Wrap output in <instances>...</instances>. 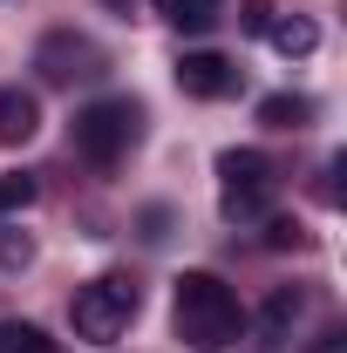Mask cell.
Segmentation results:
<instances>
[{"label":"cell","mask_w":347,"mask_h":353,"mask_svg":"<svg viewBox=\"0 0 347 353\" xmlns=\"http://www.w3.org/2000/svg\"><path fill=\"white\" fill-rule=\"evenodd\" d=\"M28 259H35V245H28V238H14V231H0V265H7V272H21Z\"/></svg>","instance_id":"14"},{"label":"cell","mask_w":347,"mask_h":353,"mask_svg":"<svg viewBox=\"0 0 347 353\" xmlns=\"http://www.w3.org/2000/svg\"><path fill=\"white\" fill-rule=\"evenodd\" d=\"M272 197H279V170L259 150H225L218 157V204H225V218H265Z\"/></svg>","instance_id":"3"},{"label":"cell","mask_w":347,"mask_h":353,"mask_svg":"<svg viewBox=\"0 0 347 353\" xmlns=\"http://www.w3.org/2000/svg\"><path fill=\"white\" fill-rule=\"evenodd\" d=\"M293 319H300V292H293V285H279V292H272V299H265V312H259V326H265V340H279V333H286V326H293Z\"/></svg>","instance_id":"12"},{"label":"cell","mask_w":347,"mask_h":353,"mask_svg":"<svg viewBox=\"0 0 347 353\" xmlns=\"http://www.w3.org/2000/svg\"><path fill=\"white\" fill-rule=\"evenodd\" d=\"M306 116H313L306 95H265V102H259V123H265V130H300Z\"/></svg>","instance_id":"10"},{"label":"cell","mask_w":347,"mask_h":353,"mask_svg":"<svg viewBox=\"0 0 347 353\" xmlns=\"http://www.w3.org/2000/svg\"><path fill=\"white\" fill-rule=\"evenodd\" d=\"M0 353H62V340H48L41 326L14 319V326H0Z\"/></svg>","instance_id":"11"},{"label":"cell","mask_w":347,"mask_h":353,"mask_svg":"<svg viewBox=\"0 0 347 353\" xmlns=\"http://www.w3.org/2000/svg\"><path fill=\"white\" fill-rule=\"evenodd\" d=\"M41 130V102L28 88H0V143H28Z\"/></svg>","instance_id":"7"},{"label":"cell","mask_w":347,"mask_h":353,"mask_svg":"<svg viewBox=\"0 0 347 353\" xmlns=\"http://www.w3.org/2000/svg\"><path fill=\"white\" fill-rule=\"evenodd\" d=\"M265 34H272V48H279V54H293V61L320 48V28H313V21H300V14H293V21H272Z\"/></svg>","instance_id":"9"},{"label":"cell","mask_w":347,"mask_h":353,"mask_svg":"<svg viewBox=\"0 0 347 353\" xmlns=\"http://www.w3.org/2000/svg\"><path fill=\"white\" fill-rule=\"evenodd\" d=\"M157 14L171 28H184V34H205L218 14H225V0H157Z\"/></svg>","instance_id":"8"},{"label":"cell","mask_w":347,"mask_h":353,"mask_svg":"<svg viewBox=\"0 0 347 353\" xmlns=\"http://www.w3.org/2000/svg\"><path fill=\"white\" fill-rule=\"evenodd\" d=\"M265 245H272V252H286V245H300V224L272 218V224H265Z\"/></svg>","instance_id":"15"},{"label":"cell","mask_w":347,"mask_h":353,"mask_svg":"<svg viewBox=\"0 0 347 353\" xmlns=\"http://www.w3.org/2000/svg\"><path fill=\"white\" fill-rule=\"evenodd\" d=\"M95 61H102V54H95L88 41H75V34H55V41L41 48V75H48V82H75V75H95Z\"/></svg>","instance_id":"6"},{"label":"cell","mask_w":347,"mask_h":353,"mask_svg":"<svg viewBox=\"0 0 347 353\" xmlns=\"http://www.w3.org/2000/svg\"><path fill=\"white\" fill-rule=\"evenodd\" d=\"M136 130H143V109H136L130 95H109V102H88L82 116H75V150H82L88 163L109 170V163L136 143Z\"/></svg>","instance_id":"4"},{"label":"cell","mask_w":347,"mask_h":353,"mask_svg":"<svg viewBox=\"0 0 347 353\" xmlns=\"http://www.w3.org/2000/svg\"><path fill=\"white\" fill-rule=\"evenodd\" d=\"M245 28H252V34H265V28H272V14H265V0H245Z\"/></svg>","instance_id":"16"},{"label":"cell","mask_w":347,"mask_h":353,"mask_svg":"<svg viewBox=\"0 0 347 353\" xmlns=\"http://www.w3.org/2000/svg\"><path fill=\"white\" fill-rule=\"evenodd\" d=\"M171 319H177V340L198 347V353H225V347H238V333H245L238 292H232L218 272H184V279H177Z\"/></svg>","instance_id":"1"},{"label":"cell","mask_w":347,"mask_h":353,"mask_svg":"<svg viewBox=\"0 0 347 353\" xmlns=\"http://www.w3.org/2000/svg\"><path fill=\"white\" fill-rule=\"evenodd\" d=\"M35 197H41V183H35V176H28V170L0 176V211H28Z\"/></svg>","instance_id":"13"},{"label":"cell","mask_w":347,"mask_h":353,"mask_svg":"<svg viewBox=\"0 0 347 353\" xmlns=\"http://www.w3.org/2000/svg\"><path fill=\"white\" fill-rule=\"evenodd\" d=\"M177 88L198 95V102H218V95L238 88V68L225 54H212V48H198V54H177Z\"/></svg>","instance_id":"5"},{"label":"cell","mask_w":347,"mask_h":353,"mask_svg":"<svg viewBox=\"0 0 347 353\" xmlns=\"http://www.w3.org/2000/svg\"><path fill=\"white\" fill-rule=\"evenodd\" d=\"M136 312H143V285L130 272H102V279L75 285V299H68V319H75V333L88 347H116Z\"/></svg>","instance_id":"2"}]
</instances>
